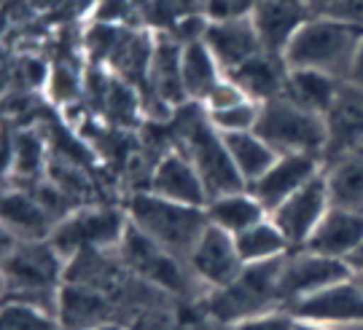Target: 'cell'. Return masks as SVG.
I'll return each mask as SVG.
<instances>
[{
  "label": "cell",
  "instance_id": "obj_7",
  "mask_svg": "<svg viewBox=\"0 0 363 330\" xmlns=\"http://www.w3.org/2000/svg\"><path fill=\"white\" fill-rule=\"evenodd\" d=\"M130 226L127 210L118 207H76L54 226L52 241L65 261L81 253H108L118 247Z\"/></svg>",
  "mask_w": 363,
  "mask_h": 330
},
{
  "label": "cell",
  "instance_id": "obj_23",
  "mask_svg": "<svg viewBox=\"0 0 363 330\" xmlns=\"http://www.w3.org/2000/svg\"><path fill=\"white\" fill-rule=\"evenodd\" d=\"M181 73H183V89H186L189 102H199V105L208 100L210 91L216 89L220 84V78L226 76L205 40H194V43H186L183 46Z\"/></svg>",
  "mask_w": 363,
  "mask_h": 330
},
{
  "label": "cell",
  "instance_id": "obj_19",
  "mask_svg": "<svg viewBox=\"0 0 363 330\" xmlns=\"http://www.w3.org/2000/svg\"><path fill=\"white\" fill-rule=\"evenodd\" d=\"M288 62L283 54H272V51H261L245 64L234 67L226 76L232 78L240 89L245 91L247 100L253 102H269L274 97H283L288 81Z\"/></svg>",
  "mask_w": 363,
  "mask_h": 330
},
{
  "label": "cell",
  "instance_id": "obj_25",
  "mask_svg": "<svg viewBox=\"0 0 363 330\" xmlns=\"http://www.w3.org/2000/svg\"><path fill=\"white\" fill-rule=\"evenodd\" d=\"M339 86H342V81L318 73V70H288L283 97L307 108L312 113L325 115V110L331 108V102L337 97Z\"/></svg>",
  "mask_w": 363,
  "mask_h": 330
},
{
  "label": "cell",
  "instance_id": "obj_1",
  "mask_svg": "<svg viewBox=\"0 0 363 330\" xmlns=\"http://www.w3.org/2000/svg\"><path fill=\"white\" fill-rule=\"evenodd\" d=\"M67 261L49 239L19 241L3 231V301H22L57 314Z\"/></svg>",
  "mask_w": 363,
  "mask_h": 330
},
{
  "label": "cell",
  "instance_id": "obj_12",
  "mask_svg": "<svg viewBox=\"0 0 363 330\" xmlns=\"http://www.w3.org/2000/svg\"><path fill=\"white\" fill-rule=\"evenodd\" d=\"M186 266L194 274V280L210 285L213 290L232 285L245 271V263L240 258L234 234L218 229L213 223H208V229L202 231V237L194 244Z\"/></svg>",
  "mask_w": 363,
  "mask_h": 330
},
{
  "label": "cell",
  "instance_id": "obj_9",
  "mask_svg": "<svg viewBox=\"0 0 363 330\" xmlns=\"http://www.w3.org/2000/svg\"><path fill=\"white\" fill-rule=\"evenodd\" d=\"M355 277V266L345 258H331L323 253H312V250H291L286 255V263L280 271V282H277V295H280V306L288 309L296 301L315 295V292L325 290L337 282H345Z\"/></svg>",
  "mask_w": 363,
  "mask_h": 330
},
{
  "label": "cell",
  "instance_id": "obj_2",
  "mask_svg": "<svg viewBox=\"0 0 363 330\" xmlns=\"http://www.w3.org/2000/svg\"><path fill=\"white\" fill-rule=\"evenodd\" d=\"M361 38V25L337 16H310L291 38L283 57L291 70H318L337 81H347Z\"/></svg>",
  "mask_w": 363,
  "mask_h": 330
},
{
  "label": "cell",
  "instance_id": "obj_11",
  "mask_svg": "<svg viewBox=\"0 0 363 330\" xmlns=\"http://www.w3.org/2000/svg\"><path fill=\"white\" fill-rule=\"evenodd\" d=\"M325 151L323 164L358 153L363 148V89L342 81L331 108L325 110Z\"/></svg>",
  "mask_w": 363,
  "mask_h": 330
},
{
  "label": "cell",
  "instance_id": "obj_13",
  "mask_svg": "<svg viewBox=\"0 0 363 330\" xmlns=\"http://www.w3.org/2000/svg\"><path fill=\"white\" fill-rule=\"evenodd\" d=\"M323 169V159L315 153H283L256 183L247 186V190L264 204L267 212H272L288 196H294L298 188H304L310 180L318 178Z\"/></svg>",
  "mask_w": 363,
  "mask_h": 330
},
{
  "label": "cell",
  "instance_id": "obj_29",
  "mask_svg": "<svg viewBox=\"0 0 363 330\" xmlns=\"http://www.w3.org/2000/svg\"><path fill=\"white\" fill-rule=\"evenodd\" d=\"M0 330H67L57 314L22 304V301H3Z\"/></svg>",
  "mask_w": 363,
  "mask_h": 330
},
{
  "label": "cell",
  "instance_id": "obj_16",
  "mask_svg": "<svg viewBox=\"0 0 363 330\" xmlns=\"http://www.w3.org/2000/svg\"><path fill=\"white\" fill-rule=\"evenodd\" d=\"M205 43L218 59L223 73H232L234 67L245 64L256 54L264 51L259 30L253 25V16H234V19H218L210 22L205 33Z\"/></svg>",
  "mask_w": 363,
  "mask_h": 330
},
{
  "label": "cell",
  "instance_id": "obj_37",
  "mask_svg": "<svg viewBox=\"0 0 363 330\" xmlns=\"http://www.w3.org/2000/svg\"><path fill=\"white\" fill-rule=\"evenodd\" d=\"M97 3H100V0H76V8L81 13H91L94 11V6H97Z\"/></svg>",
  "mask_w": 363,
  "mask_h": 330
},
{
  "label": "cell",
  "instance_id": "obj_18",
  "mask_svg": "<svg viewBox=\"0 0 363 330\" xmlns=\"http://www.w3.org/2000/svg\"><path fill=\"white\" fill-rule=\"evenodd\" d=\"M304 250L345 258L352 263V258L363 250V210L331 207L310 237V241L304 244Z\"/></svg>",
  "mask_w": 363,
  "mask_h": 330
},
{
  "label": "cell",
  "instance_id": "obj_15",
  "mask_svg": "<svg viewBox=\"0 0 363 330\" xmlns=\"http://www.w3.org/2000/svg\"><path fill=\"white\" fill-rule=\"evenodd\" d=\"M143 190H154L156 196L189 204V207H208L210 202V193L202 183V175L196 172L191 159L181 148H169L156 161V166L151 169L148 188Z\"/></svg>",
  "mask_w": 363,
  "mask_h": 330
},
{
  "label": "cell",
  "instance_id": "obj_6",
  "mask_svg": "<svg viewBox=\"0 0 363 330\" xmlns=\"http://www.w3.org/2000/svg\"><path fill=\"white\" fill-rule=\"evenodd\" d=\"M259 137L280 153H315L323 159L325 151V118L301 108L288 97L261 102V113L253 129Z\"/></svg>",
  "mask_w": 363,
  "mask_h": 330
},
{
  "label": "cell",
  "instance_id": "obj_17",
  "mask_svg": "<svg viewBox=\"0 0 363 330\" xmlns=\"http://www.w3.org/2000/svg\"><path fill=\"white\" fill-rule=\"evenodd\" d=\"M253 25L259 30L264 51L283 54L298 27L312 16L307 0H256L253 6Z\"/></svg>",
  "mask_w": 363,
  "mask_h": 330
},
{
  "label": "cell",
  "instance_id": "obj_36",
  "mask_svg": "<svg viewBox=\"0 0 363 330\" xmlns=\"http://www.w3.org/2000/svg\"><path fill=\"white\" fill-rule=\"evenodd\" d=\"M296 330H331V325H320V322H307V319H296Z\"/></svg>",
  "mask_w": 363,
  "mask_h": 330
},
{
  "label": "cell",
  "instance_id": "obj_31",
  "mask_svg": "<svg viewBox=\"0 0 363 330\" xmlns=\"http://www.w3.org/2000/svg\"><path fill=\"white\" fill-rule=\"evenodd\" d=\"M46 94L52 97L57 105H76L84 94V81L76 70H70L67 64H57L49 70V81H46Z\"/></svg>",
  "mask_w": 363,
  "mask_h": 330
},
{
  "label": "cell",
  "instance_id": "obj_40",
  "mask_svg": "<svg viewBox=\"0 0 363 330\" xmlns=\"http://www.w3.org/2000/svg\"><path fill=\"white\" fill-rule=\"evenodd\" d=\"M358 268H363V266H358Z\"/></svg>",
  "mask_w": 363,
  "mask_h": 330
},
{
  "label": "cell",
  "instance_id": "obj_8",
  "mask_svg": "<svg viewBox=\"0 0 363 330\" xmlns=\"http://www.w3.org/2000/svg\"><path fill=\"white\" fill-rule=\"evenodd\" d=\"M121 261L127 263L132 274L143 277L154 288L169 292V295H189L191 292V271L181 258L167 253L164 247H159L154 239H148L143 231L127 226V234L118 244Z\"/></svg>",
  "mask_w": 363,
  "mask_h": 330
},
{
  "label": "cell",
  "instance_id": "obj_32",
  "mask_svg": "<svg viewBox=\"0 0 363 330\" xmlns=\"http://www.w3.org/2000/svg\"><path fill=\"white\" fill-rule=\"evenodd\" d=\"M226 330H296V317L288 309H272V312L259 314V317L234 322Z\"/></svg>",
  "mask_w": 363,
  "mask_h": 330
},
{
  "label": "cell",
  "instance_id": "obj_28",
  "mask_svg": "<svg viewBox=\"0 0 363 330\" xmlns=\"http://www.w3.org/2000/svg\"><path fill=\"white\" fill-rule=\"evenodd\" d=\"M234 241H237V250H240V258L245 266L277 261V258H286L291 253V244L283 237V231L274 226L272 217H264L256 226L240 231Z\"/></svg>",
  "mask_w": 363,
  "mask_h": 330
},
{
  "label": "cell",
  "instance_id": "obj_34",
  "mask_svg": "<svg viewBox=\"0 0 363 330\" xmlns=\"http://www.w3.org/2000/svg\"><path fill=\"white\" fill-rule=\"evenodd\" d=\"M245 91L240 89L229 76L220 78V84L208 94V100L202 102L205 110H220V108H229V105H237V102H245Z\"/></svg>",
  "mask_w": 363,
  "mask_h": 330
},
{
  "label": "cell",
  "instance_id": "obj_4",
  "mask_svg": "<svg viewBox=\"0 0 363 330\" xmlns=\"http://www.w3.org/2000/svg\"><path fill=\"white\" fill-rule=\"evenodd\" d=\"M175 113H178V148L191 159L196 172L202 175L210 199L245 190L247 183L237 172L223 135L210 124L205 108L199 102H186Z\"/></svg>",
  "mask_w": 363,
  "mask_h": 330
},
{
  "label": "cell",
  "instance_id": "obj_24",
  "mask_svg": "<svg viewBox=\"0 0 363 330\" xmlns=\"http://www.w3.org/2000/svg\"><path fill=\"white\" fill-rule=\"evenodd\" d=\"M208 220L218 229L229 231V234H240V231L256 226L259 220L269 217L264 210V204L250 193V190H234V193H223V196H213L205 207Z\"/></svg>",
  "mask_w": 363,
  "mask_h": 330
},
{
  "label": "cell",
  "instance_id": "obj_10",
  "mask_svg": "<svg viewBox=\"0 0 363 330\" xmlns=\"http://www.w3.org/2000/svg\"><path fill=\"white\" fill-rule=\"evenodd\" d=\"M331 210V196H328V183H325V169L315 180H310L304 188H298L294 196H288L277 210L269 212L274 226L283 231L291 250H301L315 229L320 226L325 212Z\"/></svg>",
  "mask_w": 363,
  "mask_h": 330
},
{
  "label": "cell",
  "instance_id": "obj_14",
  "mask_svg": "<svg viewBox=\"0 0 363 330\" xmlns=\"http://www.w3.org/2000/svg\"><path fill=\"white\" fill-rule=\"evenodd\" d=\"M288 312L296 319L320 325H358L363 322V282L358 277L337 282L288 306Z\"/></svg>",
  "mask_w": 363,
  "mask_h": 330
},
{
  "label": "cell",
  "instance_id": "obj_20",
  "mask_svg": "<svg viewBox=\"0 0 363 330\" xmlns=\"http://www.w3.org/2000/svg\"><path fill=\"white\" fill-rule=\"evenodd\" d=\"M57 317L67 330H94L100 325H108L111 304H108L105 292L94 285L62 282Z\"/></svg>",
  "mask_w": 363,
  "mask_h": 330
},
{
  "label": "cell",
  "instance_id": "obj_39",
  "mask_svg": "<svg viewBox=\"0 0 363 330\" xmlns=\"http://www.w3.org/2000/svg\"><path fill=\"white\" fill-rule=\"evenodd\" d=\"M355 277H358V280L363 282V268H355Z\"/></svg>",
  "mask_w": 363,
  "mask_h": 330
},
{
  "label": "cell",
  "instance_id": "obj_3",
  "mask_svg": "<svg viewBox=\"0 0 363 330\" xmlns=\"http://www.w3.org/2000/svg\"><path fill=\"white\" fill-rule=\"evenodd\" d=\"M124 210L135 229H140L159 247L181 258L183 263L189 261L194 244L210 223L205 207L172 202L164 196H156L154 190H135L124 204Z\"/></svg>",
  "mask_w": 363,
  "mask_h": 330
},
{
  "label": "cell",
  "instance_id": "obj_38",
  "mask_svg": "<svg viewBox=\"0 0 363 330\" xmlns=\"http://www.w3.org/2000/svg\"><path fill=\"white\" fill-rule=\"evenodd\" d=\"M94 330H121V328H116V325H111V322H108V325H100V328H94Z\"/></svg>",
  "mask_w": 363,
  "mask_h": 330
},
{
  "label": "cell",
  "instance_id": "obj_35",
  "mask_svg": "<svg viewBox=\"0 0 363 330\" xmlns=\"http://www.w3.org/2000/svg\"><path fill=\"white\" fill-rule=\"evenodd\" d=\"M347 84L358 86V89H363V38H361V46H358V51H355V59H352V67H350V76H347Z\"/></svg>",
  "mask_w": 363,
  "mask_h": 330
},
{
  "label": "cell",
  "instance_id": "obj_27",
  "mask_svg": "<svg viewBox=\"0 0 363 330\" xmlns=\"http://www.w3.org/2000/svg\"><path fill=\"white\" fill-rule=\"evenodd\" d=\"M331 207L363 210V151L350 153L325 166Z\"/></svg>",
  "mask_w": 363,
  "mask_h": 330
},
{
  "label": "cell",
  "instance_id": "obj_26",
  "mask_svg": "<svg viewBox=\"0 0 363 330\" xmlns=\"http://www.w3.org/2000/svg\"><path fill=\"white\" fill-rule=\"evenodd\" d=\"M223 142L229 148L237 172L242 175L247 186L256 183V180L274 164V159L280 153L274 151L269 142L259 137L256 132H237V135H223Z\"/></svg>",
  "mask_w": 363,
  "mask_h": 330
},
{
  "label": "cell",
  "instance_id": "obj_41",
  "mask_svg": "<svg viewBox=\"0 0 363 330\" xmlns=\"http://www.w3.org/2000/svg\"><path fill=\"white\" fill-rule=\"evenodd\" d=\"M361 151H363V148H361Z\"/></svg>",
  "mask_w": 363,
  "mask_h": 330
},
{
  "label": "cell",
  "instance_id": "obj_21",
  "mask_svg": "<svg viewBox=\"0 0 363 330\" xmlns=\"http://www.w3.org/2000/svg\"><path fill=\"white\" fill-rule=\"evenodd\" d=\"M156 35H151L145 27H127L124 35L108 59V70L121 81L132 84L135 89L145 94L148 76H151V59H154Z\"/></svg>",
  "mask_w": 363,
  "mask_h": 330
},
{
  "label": "cell",
  "instance_id": "obj_33",
  "mask_svg": "<svg viewBox=\"0 0 363 330\" xmlns=\"http://www.w3.org/2000/svg\"><path fill=\"white\" fill-rule=\"evenodd\" d=\"M256 0H202V13L210 22L234 19V16H250Z\"/></svg>",
  "mask_w": 363,
  "mask_h": 330
},
{
  "label": "cell",
  "instance_id": "obj_5",
  "mask_svg": "<svg viewBox=\"0 0 363 330\" xmlns=\"http://www.w3.org/2000/svg\"><path fill=\"white\" fill-rule=\"evenodd\" d=\"M283 263H286V258L245 266V271L232 285L210 292V298L205 301L208 314L229 328L234 322L259 317V314H267L272 309H283L280 295H277Z\"/></svg>",
  "mask_w": 363,
  "mask_h": 330
},
{
  "label": "cell",
  "instance_id": "obj_30",
  "mask_svg": "<svg viewBox=\"0 0 363 330\" xmlns=\"http://www.w3.org/2000/svg\"><path fill=\"white\" fill-rule=\"evenodd\" d=\"M210 118V124L218 129L220 135H237V132H253L256 121L261 113V102L245 100L229 105V108H220V110H205Z\"/></svg>",
  "mask_w": 363,
  "mask_h": 330
},
{
  "label": "cell",
  "instance_id": "obj_22",
  "mask_svg": "<svg viewBox=\"0 0 363 330\" xmlns=\"http://www.w3.org/2000/svg\"><path fill=\"white\" fill-rule=\"evenodd\" d=\"M54 226H57V220L52 217V212L33 193L19 188L3 193V231L11 234L13 239H49Z\"/></svg>",
  "mask_w": 363,
  "mask_h": 330
}]
</instances>
